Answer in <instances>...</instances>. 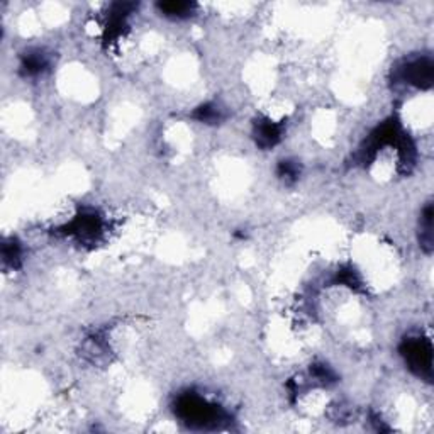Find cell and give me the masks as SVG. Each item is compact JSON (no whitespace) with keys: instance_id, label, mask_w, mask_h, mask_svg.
Returning <instances> with one entry per match:
<instances>
[{"instance_id":"ba28073f","label":"cell","mask_w":434,"mask_h":434,"mask_svg":"<svg viewBox=\"0 0 434 434\" xmlns=\"http://www.w3.org/2000/svg\"><path fill=\"white\" fill-rule=\"evenodd\" d=\"M420 248L426 253L433 251V203H428L420 214V231H419Z\"/></svg>"},{"instance_id":"9c48e42d","label":"cell","mask_w":434,"mask_h":434,"mask_svg":"<svg viewBox=\"0 0 434 434\" xmlns=\"http://www.w3.org/2000/svg\"><path fill=\"white\" fill-rule=\"evenodd\" d=\"M194 117H196L199 122H203V124H219L221 121H224L226 119V114H224V109L221 107L219 104H216V102H209V104H203L199 109H196Z\"/></svg>"},{"instance_id":"5b68a950","label":"cell","mask_w":434,"mask_h":434,"mask_svg":"<svg viewBox=\"0 0 434 434\" xmlns=\"http://www.w3.org/2000/svg\"><path fill=\"white\" fill-rule=\"evenodd\" d=\"M70 229H73V234H77L80 239H94L97 234H100L102 221L95 212H83L77 216Z\"/></svg>"},{"instance_id":"3957f363","label":"cell","mask_w":434,"mask_h":434,"mask_svg":"<svg viewBox=\"0 0 434 434\" xmlns=\"http://www.w3.org/2000/svg\"><path fill=\"white\" fill-rule=\"evenodd\" d=\"M397 78L418 88L433 85V61L431 58H414L397 70Z\"/></svg>"},{"instance_id":"277c9868","label":"cell","mask_w":434,"mask_h":434,"mask_svg":"<svg viewBox=\"0 0 434 434\" xmlns=\"http://www.w3.org/2000/svg\"><path fill=\"white\" fill-rule=\"evenodd\" d=\"M282 134H283L282 124L270 121V119H260V121L255 122L253 136L256 139V144H258L260 148L263 149L273 148V146L282 139Z\"/></svg>"},{"instance_id":"8992f818","label":"cell","mask_w":434,"mask_h":434,"mask_svg":"<svg viewBox=\"0 0 434 434\" xmlns=\"http://www.w3.org/2000/svg\"><path fill=\"white\" fill-rule=\"evenodd\" d=\"M48 68H50V58L43 50H31L21 60V72L26 77H39Z\"/></svg>"},{"instance_id":"7a4b0ae2","label":"cell","mask_w":434,"mask_h":434,"mask_svg":"<svg viewBox=\"0 0 434 434\" xmlns=\"http://www.w3.org/2000/svg\"><path fill=\"white\" fill-rule=\"evenodd\" d=\"M176 413L187 423L201 424V426H207L209 423L223 419V411L219 407L207 402L206 398L196 396V393L181 396L179 398V404H176Z\"/></svg>"},{"instance_id":"30bf717a","label":"cell","mask_w":434,"mask_h":434,"mask_svg":"<svg viewBox=\"0 0 434 434\" xmlns=\"http://www.w3.org/2000/svg\"><path fill=\"white\" fill-rule=\"evenodd\" d=\"M278 179H282L285 184H295L300 176V165L294 159H282L277 168Z\"/></svg>"},{"instance_id":"6da1fadb","label":"cell","mask_w":434,"mask_h":434,"mask_svg":"<svg viewBox=\"0 0 434 434\" xmlns=\"http://www.w3.org/2000/svg\"><path fill=\"white\" fill-rule=\"evenodd\" d=\"M401 355L404 356L411 370L418 376L431 380L433 375V348L426 338H407L401 344Z\"/></svg>"},{"instance_id":"52a82bcc","label":"cell","mask_w":434,"mask_h":434,"mask_svg":"<svg viewBox=\"0 0 434 434\" xmlns=\"http://www.w3.org/2000/svg\"><path fill=\"white\" fill-rule=\"evenodd\" d=\"M159 14L168 17V19H189L196 14L197 4L194 2H181V0H171V2H159L158 4Z\"/></svg>"},{"instance_id":"8fae6325","label":"cell","mask_w":434,"mask_h":434,"mask_svg":"<svg viewBox=\"0 0 434 434\" xmlns=\"http://www.w3.org/2000/svg\"><path fill=\"white\" fill-rule=\"evenodd\" d=\"M2 256L6 263H11L12 267H17L21 260V246L19 243L12 239L11 243H6L2 248Z\"/></svg>"}]
</instances>
